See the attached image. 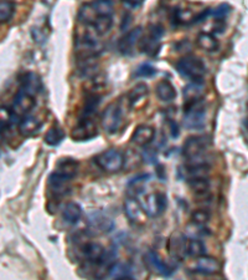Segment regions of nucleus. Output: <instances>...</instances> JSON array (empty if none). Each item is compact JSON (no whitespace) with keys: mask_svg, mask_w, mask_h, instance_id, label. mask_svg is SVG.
I'll use <instances>...</instances> for the list:
<instances>
[{"mask_svg":"<svg viewBox=\"0 0 248 280\" xmlns=\"http://www.w3.org/2000/svg\"><path fill=\"white\" fill-rule=\"evenodd\" d=\"M177 72L186 78H190L194 83H202L206 74V66L200 57L185 56L180 59L175 65Z\"/></svg>","mask_w":248,"mask_h":280,"instance_id":"f257e3e1","label":"nucleus"},{"mask_svg":"<svg viewBox=\"0 0 248 280\" xmlns=\"http://www.w3.org/2000/svg\"><path fill=\"white\" fill-rule=\"evenodd\" d=\"M92 28V26H91ZM93 29V28H92ZM97 31L93 29V31H84V34L81 37L76 40V49H77L78 54L83 57V59H88L98 55L102 51L103 46L102 43L97 39Z\"/></svg>","mask_w":248,"mask_h":280,"instance_id":"f03ea898","label":"nucleus"},{"mask_svg":"<svg viewBox=\"0 0 248 280\" xmlns=\"http://www.w3.org/2000/svg\"><path fill=\"white\" fill-rule=\"evenodd\" d=\"M206 110L204 101L196 100L191 102H186L185 116H184V126L186 128H201L205 124Z\"/></svg>","mask_w":248,"mask_h":280,"instance_id":"7ed1b4c3","label":"nucleus"},{"mask_svg":"<svg viewBox=\"0 0 248 280\" xmlns=\"http://www.w3.org/2000/svg\"><path fill=\"white\" fill-rule=\"evenodd\" d=\"M123 121V110H122L119 102H113L108 105L106 110L102 113V127L107 133H116L121 127Z\"/></svg>","mask_w":248,"mask_h":280,"instance_id":"20e7f679","label":"nucleus"},{"mask_svg":"<svg viewBox=\"0 0 248 280\" xmlns=\"http://www.w3.org/2000/svg\"><path fill=\"white\" fill-rule=\"evenodd\" d=\"M207 142L201 136H191L184 142L183 156L191 163H200L198 159L202 158L206 152Z\"/></svg>","mask_w":248,"mask_h":280,"instance_id":"39448f33","label":"nucleus"},{"mask_svg":"<svg viewBox=\"0 0 248 280\" xmlns=\"http://www.w3.org/2000/svg\"><path fill=\"white\" fill-rule=\"evenodd\" d=\"M96 163L103 171L115 173V172L121 171L122 167H123L124 157L118 150L110 148V150L104 151V152L96 157Z\"/></svg>","mask_w":248,"mask_h":280,"instance_id":"423d86ee","label":"nucleus"},{"mask_svg":"<svg viewBox=\"0 0 248 280\" xmlns=\"http://www.w3.org/2000/svg\"><path fill=\"white\" fill-rule=\"evenodd\" d=\"M164 28L162 25L155 24L151 25L149 28V31L147 36L142 40L141 49L143 52L150 55V56H154L159 52L160 48H162V37L164 36Z\"/></svg>","mask_w":248,"mask_h":280,"instance_id":"0eeeda50","label":"nucleus"},{"mask_svg":"<svg viewBox=\"0 0 248 280\" xmlns=\"http://www.w3.org/2000/svg\"><path fill=\"white\" fill-rule=\"evenodd\" d=\"M142 206L149 217H159L166 208V195L162 192H154L144 198Z\"/></svg>","mask_w":248,"mask_h":280,"instance_id":"6e6552de","label":"nucleus"},{"mask_svg":"<svg viewBox=\"0 0 248 280\" xmlns=\"http://www.w3.org/2000/svg\"><path fill=\"white\" fill-rule=\"evenodd\" d=\"M35 107V96L31 95L30 92L25 91V90L20 89L16 92L15 97H14L13 106L11 110L14 113H16L19 117H24V116L29 115L31 110Z\"/></svg>","mask_w":248,"mask_h":280,"instance_id":"1a4fd4ad","label":"nucleus"},{"mask_svg":"<svg viewBox=\"0 0 248 280\" xmlns=\"http://www.w3.org/2000/svg\"><path fill=\"white\" fill-rule=\"evenodd\" d=\"M97 135V127L91 118H80L77 126L72 130L71 137L75 141H88Z\"/></svg>","mask_w":248,"mask_h":280,"instance_id":"9d476101","label":"nucleus"},{"mask_svg":"<svg viewBox=\"0 0 248 280\" xmlns=\"http://www.w3.org/2000/svg\"><path fill=\"white\" fill-rule=\"evenodd\" d=\"M124 213L130 223L137 224V226H141L145 222V214L147 213H145L141 202L136 197H128L124 201Z\"/></svg>","mask_w":248,"mask_h":280,"instance_id":"9b49d317","label":"nucleus"},{"mask_svg":"<svg viewBox=\"0 0 248 280\" xmlns=\"http://www.w3.org/2000/svg\"><path fill=\"white\" fill-rule=\"evenodd\" d=\"M188 244L189 241L182 233H175L169 239L168 249L170 253L171 258L176 261H184L188 254Z\"/></svg>","mask_w":248,"mask_h":280,"instance_id":"f8f14e48","label":"nucleus"},{"mask_svg":"<svg viewBox=\"0 0 248 280\" xmlns=\"http://www.w3.org/2000/svg\"><path fill=\"white\" fill-rule=\"evenodd\" d=\"M88 227L96 233H109L115 228V222L102 212H92L88 215Z\"/></svg>","mask_w":248,"mask_h":280,"instance_id":"ddd939ff","label":"nucleus"},{"mask_svg":"<svg viewBox=\"0 0 248 280\" xmlns=\"http://www.w3.org/2000/svg\"><path fill=\"white\" fill-rule=\"evenodd\" d=\"M145 263H147L149 269L159 274V275L170 276L175 272L174 268L166 264L154 250H149L147 254H145Z\"/></svg>","mask_w":248,"mask_h":280,"instance_id":"4468645a","label":"nucleus"},{"mask_svg":"<svg viewBox=\"0 0 248 280\" xmlns=\"http://www.w3.org/2000/svg\"><path fill=\"white\" fill-rule=\"evenodd\" d=\"M142 34L143 30L141 26H137V28L128 31V33L119 40L118 43L119 51L123 55H127V56L128 55H132L134 52V49H136V45L138 44L139 39H141Z\"/></svg>","mask_w":248,"mask_h":280,"instance_id":"2eb2a0df","label":"nucleus"},{"mask_svg":"<svg viewBox=\"0 0 248 280\" xmlns=\"http://www.w3.org/2000/svg\"><path fill=\"white\" fill-rule=\"evenodd\" d=\"M70 182L71 179L61 176L57 172H52L49 177V191L55 198H60L65 195L70 189Z\"/></svg>","mask_w":248,"mask_h":280,"instance_id":"dca6fc26","label":"nucleus"},{"mask_svg":"<svg viewBox=\"0 0 248 280\" xmlns=\"http://www.w3.org/2000/svg\"><path fill=\"white\" fill-rule=\"evenodd\" d=\"M196 272L205 275H215L221 272V263L212 256L202 255L197 259Z\"/></svg>","mask_w":248,"mask_h":280,"instance_id":"f3484780","label":"nucleus"},{"mask_svg":"<svg viewBox=\"0 0 248 280\" xmlns=\"http://www.w3.org/2000/svg\"><path fill=\"white\" fill-rule=\"evenodd\" d=\"M154 137H155V128L148 125H141L133 132L132 142L138 146H148L153 142Z\"/></svg>","mask_w":248,"mask_h":280,"instance_id":"a211bd4d","label":"nucleus"},{"mask_svg":"<svg viewBox=\"0 0 248 280\" xmlns=\"http://www.w3.org/2000/svg\"><path fill=\"white\" fill-rule=\"evenodd\" d=\"M209 172V166L205 165V163H192L190 166L180 167L179 176L189 181L191 178H196V177H207Z\"/></svg>","mask_w":248,"mask_h":280,"instance_id":"6ab92c4d","label":"nucleus"},{"mask_svg":"<svg viewBox=\"0 0 248 280\" xmlns=\"http://www.w3.org/2000/svg\"><path fill=\"white\" fill-rule=\"evenodd\" d=\"M55 172H57L61 176L66 177L69 179L75 178L78 172V162L75 158H71V157L60 158L56 165V168H55Z\"/></svg>","mask_w":248,"mask_h":280,"instance_id":"aec40b11","label":"nucleus"},{"mask_svg":"<svg viewBox=\"0 0 248 280\" xmlns=\"http://www.w3.org/2000/svg\"><path fill=\"white\" fill-rule=\"evenodd\" d=\"M41 125L42 122L37 117H35V116H31V115H26L24 116V117L20 118L19 132L21 133L22 136L30 137L35 135V133L41 128Z\"/></svg>","mask_w":248,"mask_h":280,"instance_id":"412c9836","label":"nucleus"},{"mask_svg":"<svg viewBox=\"0 0 248 280\" xmlns=\"http://www.w3.org/2000/svg\"><path fill=\"white\" fill-rule=\"evenodd\" d=\"M82 252L84 258L88 262H91L93 264H99L101 261L103 259L104 254H106V250L99 243H95V242H89L86 243L82 248Z\"/></svg>","mask_w":248,"mask_h":280,"instance_id":"4be33fe9","label":"nucleus"},{"mask_svg":"<svg viewBox=\"0 0 248 280\" xmlns=\"http://www.w3.org/2000/svg\"><path fill=\"white\" fill-rule=\"evenodd\" d=\"M151 176L150 174H138V176L133 177L132 179L128 182L127 185V192L130 197H136V195L143 193L144 191L145 185L150 181Z\"/></svg>","mask_w":248,"mask_h":280,"instance_id":"5701e85b","label":"nucleus"},{"mask_svg":"<svg viewBox=\"0 0 248 280\" xmlns=\"http://www.w3.org/2000/svg\"><path fill=\"white\" fill-rule=\"evenodd\" d=\"M148 93L149 89L147 84L144 83L137 84V85L130 90L129 93H128V101H129L130 107H137L138 105H141L142 102L147 98Z\"/></svg>","mask_w":248,"mask_h":280,"instance_id":"b1692460","label":"nucleus"},{"mask_svg":"<svg viewBox=\"0 0 248 280\" xmlns=\"http://www.w3.org/2000/svg\"><path fill=\"white\" fill-rule=\"evenodd\" d=\"M20 89L25 90V91L30 92L31 95L36 96L37 93L41 91L42 84L40 77L37 75L33 74V72H28V74L24 75L21 80V87Z\"/></svg>","mask_w":248,"mask_h":280,"instance_id":"393cba45","label":"nucleus"},{"mask_svg":"<svg viewBox=\"0 0 248 280\" xmlns=\"http://www.w3.org/2000/svg\"><path fill=\"white\" fill-rule=\"evenodd\" d=\"M155 92L157 97H159V100L164 102H170L175 100V97H176V90H175V86L168 80L160 81L155 87Z\"/></svg>","mask_w":248,"mask_h":280,"instance_id":"a878e982","label":"nucleus"},{"mask_svg":"<svg viewBox=\"0 0 248 280\" xmlns=\"http://www.w3.org/2000/svg\"><path fill=\"white\" fill-rule=\"evenodd\" d=\"M107 275L112 279H132L133 269L128 263H115Z\"/></svg>","mask_w":248,"mask_h":280,"instance_id":"bb28decb","label":"nucleus"},{"mask_svg":"<svg viewBox=\"0 0 248 280\" xmlns=\"http://www.w3.org/2000/svg\"><path fill=\"white\" fill-rule=\"evenodd\" d=\"M81 217H82V208H81L80 204L75 202H70L66 204L62 212L63 221L70 224H75L80 221Z\"/></svg>","mask_w":248,"mask_h":280,"instance_id":"cd10ccee","label":"nucleus"},{"mask_svg":"<svg viewBox=\"0 0 248 280\" xmlns=\"http://www.w3.org/2000/svg\"><path fill=\"white\" fill-rule=\"evenodd\" d=\"M99 104H101V96L97 93L93 92L87 96L86 100H84L83 109L81 111L80 118H91V116L97 111Z\"/></svg>","mask_w":248,"mask_h":280,"instance_id":"c85d7f7f","label":"nucleus"},{"mask_svg":"<svg viewBox=\"0 0 248 280\" xmlns=\"http://www.w3.org/2000/svg\"><path fill=\"white\" fill-rule=\"evenodd\" d=\"M204 93V84L202 83H194L186 85L183 90V96L186 102L200 100Z\"/></svg>","mask_w":248,"mask_h":280,"instance_id":"c756f323","label":"nucleus"},{"mask_svg":"<svg viewBox=\"0 0 248 280\" xmlns=\"http://www.w3.org/2000/svg\"><path fill=\"white\" fill-rule=\"evenodd\" d=\"M197 45L207 52H214L218 50L220 44H218V40L212 34L202 33L197 36Z\"/></svg>","mask_w":248,"mask_h":280,"instance_id":"7c9ffc66","label":"nucleus"},{"mask_svg":"<svg viewBox=\"0 0 248 280\" xmlns=\"http://www.w3.org/2000/svg\"><path fill=\"white\" fill-rule=\"evenodd\" d=\"M63 138H65V132L57 124L50 127V130L45 135V142L49 146H58L63 141Z\"/></svg>","mask_w":248,"mask_h":280,"instance_id":"2f4dec72","label":"nucleus"},{"mask_svg":"<svg viewBox=\"0 0 248 280\" xmlns=\"http://www.w3.org/2000/svg\"><path fill=\"white\" fill-rule=\"evenodd\" d=\"M78 19H80V22L83 23L84 25L92 26L95 24L96 19H97V13H96L95 8H93L92 3L84 4L80 8V11H78Z\"/></svg>","mask_w":248,"mask_h":280,"instance_id":"473e14b6","label":"nucleus"},{"mask_svg":"<svg viewBox=\"0 0 248 280\" xmlns=\"http://www.w3.org/2000/svg\"><path fill=\"white\" fill-rule=\"evenodd\" d=\"M189 187L196 195H206L210 189V181L207 177H196L189 179Z\"/></svg>","mask_w":248,"mask_h":280,"instance_id":"72a5a7b5","label":"nucleus"},{"mask_svg":"<svg viewBox=\"0 0 248 280\" xmlns=\"http://www.w3.org/2000/svg\"><path fill=\"white\" fill-rule=\"evenodd\" d=\"M113 26V15H101L97 16L92 28L97 31L98 35H106Z\"/></svg>","mask_w":248,"mask_h":280,"instance_id":"f704fd0d","label":"nucleus"},{"mask_svg":"<svg viewBox=\"0 0 248 280\" xmlns=\"http://www.w3.org/2000/svg\"><path fill=\"white\" fill-rule=\"evenodd\" d=\"M93 8H95L97 16L101 15H113L115 14V8L110 0H95L92 2Z\"/></svg>","mask_w":248,"mask_h":280,"instance_id":"c9c22d12","label":"nucleus"},{"mask_svg":"<svg viewBox=\"0 0 248 280\" xmlns=\"http://www.w3.org/2000/svg\"><path fill=\"white\" fill-rule=\"evenodd\" d=\"M15 13V4L10 0H2L0 3V22L4 24L11 19Z\"/></svg>","mask_w":248,"mask_h":280,"instance_id":"e433bc0d","label":"nucleus"},{"mask_svg":"<svg viewBox=\"0 0 248 280\" xmlns=\"http://www.w3.org/2000/svg\"><path fill=\"white\" fill-rule=\"evenodd\" d=\"M205 244L200 239H190L188 244V254L194 258H200V256L205 255Z\"/></svg>","mask_w":248,"mask_h":280,"instance_id":"4c0bfd02","label":"nucleus"},{"mask_svg":"<svg viewBox=\"0 0 248 280\" xmlns=\"http://www.w3.org/2000/svg\"><path fill=\"white\" fill-rule=\"evenodd\" d=\"M210 217H211V215H210V213L207 212L206 209H197V211L192 213L191 219L192 223L196 224L197 227H204L210 222Z\"/></svg>","mask_w":248,"mask_h":280,"instance_id":"58836bf2","label":"nucleus"},{"mask_svg":"<svg viewBox=\"0 0 248 280\" xmlns=\"http://www.w3.org/2000/svg\"><path fill=\"white\" fill-rule=\"evenodd\" d=\"M156 74V70L150 64H143V65L138 66L134 72L136 77H151Z\"/></svg>","mask_w":248,"mask_h":280,"instance_id":"ea45409f","label":"nucleus"},{"mask_svg":"<svg viewBox=\"0 0 248 280\" xmlns=\"http://www.w3.org/2000/svg\"><path fill=\"white\" fill-rule=\"evenodd\" d=\"M230 10H231V7L229 4H221L216 9H214V11L211 14L217 22H221V20H223L224 17L229 15Z\"/></svg>","mask_w":248,"mask_h":280,"instance_id":"a19ab883","label":"nucleus"},{"mask_svg":"<svg viewBox=\"0 0 248 280\" xmlns=\"http://www.w3.org/2000/svg\"><path fill=\"white\" fill-rule=\"evenodd\" d=\"M123 2L129 8H138L139 5H142L144 3V0H123Z\"/></svg>","mask_w":248,"mask_h":280,"instance_id":"79ce46f5","label":"nucleus"},{"mask_svg":"<svg viewBox=\"0 0 248 280\" xmlns=\"http://www.w3.org/2000/svg\"><path fill=\"white\" fill-rule=\"evenodd\" d=\"M170 128H171V136H173V137L179 136V128H177V126H176V122L171 121L170 122Z\"/></svg>","mask_w":248,"mask_h":280,"instance_id":"37998d69","label":"nucleus"}]
</instances>
